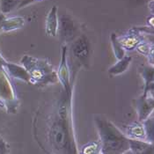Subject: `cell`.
Segmentation results:
<instances>
[{"mask_svg":"<svg viewBox=\"0 0 154 154\" xmlns=\"http://www.w3.org/2000/svg\"><path fill=\"white\" fill-rule=\"evenodd\" d=\"M45 120L43 136L47 145L44 149L54 154H79L72 119L61 117L55 109Z\"/></svg>","mask_w":154,"mask_h":154,"instance_id":"cell-1","label":"cell"},{"mask_svg":"<svg viewBox=\"0 0 154 154\" xmlns=\"http://www.w3.org/2000/svg\"><path fill=\"white\" fill-rule=\"evenodd\" d=\"M94 122L98 130L101 154H123L130 150L129 138L102 116H95Z\"/></svg>","mask_w":154,"mask_h":154,"instance_id":"cell-2","label":"cell"},{"mask_svg":"<svg viewBox=\"0 0 154 154\" xmlns=\"http://www.w3.org/2000/svg\"><path fill=\"white\" fill-rule=\"evenodd\" d=\"M30 77L29 83L35 85H45L57 82V71L47 59L35 58L31 56H24L20 61Z\"/></svg>","mask_w":154,"mask_h":154,"instance_id":"cell-3","label":"cell"},{"mask_svg":"<svg viewBox=\"0 0 154 154\" xmlns=\"http://www.w3.org/2000/svg\"><path fill=\"white\" fill-rule=\"evenodd\" d=\"M4 60L0 54V107L7 113L15 114L20 107V100L11 77L4 68Z\"/></svg>","mask_w":154,"mask_h":154,"instance_id":"cell-4","label":"cell"},{"mask_svg":"<svg viewBox=\"0 0 154 154\" xmlns=\"http://www.w3.org/2000/svg\"><path fill=\"white\" fill-rule=\"evenodd\" d=\"M71 51L73 57L77 58L81 64L87 66L91 58L92 48L86 36L84 35H79L75 41H73L71 44Z\"/></svg>","mask_w":154,"mask_h":154,"instance_id":"cell-5","label":"cell"},{"mask_svg":"<svg viewBox=\"0 0 154 154\" xmlns=\"http://www.w3.org/2000/svg\"><path fill=\"white\" fill-rule=\"evenodd\" d=\"M58 81L62 84L64 94L69 98H71L72 92H71V71L68 65L67 61V46L63 45L62 46V53H61V61H60L59 67L57 71Z\"/></svg>","mask_w":154,"mask_h":154,"instance_id":"cell-6","label":"cell"},{"mask_svg":"<svg viewBox=\"0 0 154 154\" xmlns=\"http://www.w3.org/2000/svg\"><path fill=\"white\" fill-rule=\"evenodd\" d=\"M57 34L63 43L73 40L76 34V26L72 18L68 14H62L59 17Z\"/></svg>","mask_w":154,"mask_h":154,"instance_id":"cell-7","label":"cell"},{"mask_svg":"<svg viewBox=\"0 0 154 154\" xmlns=\"http://www.w3.org/2000/svg\"><path fill=\"white\" fill-rule=\"evenodd\" d=\"M133 102L135 104V108L137 113L138 122H143V121L149 118L152 113L153 112V96L142 95L140 98L134 100Z\"/></svg>","mask_w":154,"mask_h":154,"instance_id":"cell-8","label":"cell"},{"mask_svg":"<svg viewBox=\"0 0 154 154\" xmlns=\"http://www.w3.org/2000/svg\"><path fill=\"white\" fill-rule=\"evenodd\" d=\"M128 138L139 141H146V134L143 122H135L124 127V132H122Z\"/></svg>","mask_w":154,"mask_h":154,"instance_id":"cell-9","label":"cell"},{"mask_svg":"<svg viewBox=\"0 0 154 154\" xmlns=\"http://www.w3.org/2000/svg\"><path fill=\"white\" fill-rule=\"evenodd\" d=\"M3 65L5 70L8 73V75L13 78V79H20L23 80L26 83L30 82V77L29 74L27 73V71H26V69L24 68L22 65H19V64H15L12 63H9L6 60H4L3 62Z\"/></svg>","mask_w":154,"mask_h":154,"instance_id":"cell-10","label":"cell"},{"mask_svg":"<svg viewBox=\"0 0 154 154\" xmlns=\"http://www.w3.org/2000/svg\"><path fill=\"white\" fill-rule=\"evenodd\" d=\"M57 6L54 5L48 13L45 24V31L48 36L56 37L57 35L58 28V16H57Z\"/></svg>","mask_w":154,"mask_h":154,"instance_id":"cell-11","label":"cell"},{"mask_svg":"<svg viewBox=\"0 0 154 154\" xmlns=\"http://www.w3.org/2000/svg\"><path fill=\"white\" fill-rule=\"evenodd\" d=\"M143 40V36L134 34V33H130L128 32L127 35L122 36H117V41L121 44V46L123 48V49L127 50H132L136 47L142 42Z\"/></svg>","mask_w":154,"mask_h":154,"instance_id":"cell-12","label":"cell"},{"mask_svg":"<svg viewBox=\"0 0 154 154\" xmlns=\"http://www.w3.org/2000/svg\"><path fill=\"white\" fill-rule=\"evenodd\" d=\"M141 75L144 80V89L143 95L153 96V66L143 67L141 71Z\"/></svg>","mask_w":154,"mask_h":154,"instance_id":"cell-13","label":"cell"},{"mask_svg":"<svg viewBox=\"0 0 154 154\" xmlns=\"http://www.w3.org/2000/svg\"><path fill=\"white\" fill-rule=\"evenodd\" d=\"M26 23V20L24 17L20 16H12L4 20L2 23V31L3 32H12L14 30L20 29Z\"/></svg>","mask_w":154,"mask_h":154,"instance_id":"cell-14","label":"cell"},{"mask_svg":"<svg viewBox=\"0 0 154 154\" xmlns=\"http://www.w3.org/2000/svg\"><path fill=\"white\" fill-rule=\"evenodd\" d=\"M131 61H132L131 57L124 56L122 59L118 60V62L108 70L109 74L113 75V76H116V75H119V74L123 73L128 69V67L130 66Z\"/></svg>","mask_w":154,"mask_h":154,"instance_id":"cell-15","label":"cell"},{"mask_svg":"<svg viewBox=\"0 0 154 154\" xmlns=\"http://www.w3.org/2000/svg\"><path fill=\"white\" fill-rule=\"evenodd\" d=\"M21 0H0L1 12L5 15L15 9H18V6Z\"/></svg>","mask_w":154,"mask_h":154,"instance_id":"cell-16","label":"cell"},{"mask_svg":"<svg viewBox=\"0 0 154 154\" xmlns=\"http://www.w3.org/2000/svg\"><path fill=\"white\" fill-rule=\"evenodd\" d=\"M137 50L147 57H151L152 61L153 62V43L152 42H140L137 47Z\"/></svg>","mask_w":154,"mask_h":154,"instance_id":"cell-17","label":"cell"},{"mask_svg":"<svg viewBox=\"0 0 154 154\" xmlns=\"http://www.w3.org/2000/svg\"><path fill=\"white\" fill-rule=\"evenodd\" d=\"M110 40L112 42V46H113V51L114 54L116 56V57L118 60L122 59L124 56H125V50L123 49V48L121 46V44L117 41V36L116 34H112L110 36Z\"/></svg>","mask_w":154,"mask_h":154,"instance_id":"cell-18","label":"cell"},{"mask_svg":"<svg viewBox=\"0 0 154 154\" xmlns=\"http://www.w3.org/2000/svg\"><path fill=\"white\" fill-rule=\"evenodd\" d=\"M145 134H146V141L151 143H153L154 140V128H153V119L150 117L143 122Z\"/></svg>","mask_w":154,"mask_h":154,"instance_id":"cell-19","label":"cell"},{"mask_svg":"<svg viewBox=\"0 0 154 154\" xmlns=\"http://www.w3.org/2000/svg\"><path fill=\"white\" fill-rule=\"evenodd\" d=\"M100 142H90L84 145L81 152L79 154H100Z\"/></svg>","mask_w":154,"mask_h":154,"instance_id":"cell-20","label":"cell"},{"mask_svg":"<svg viewBox=\"0 0 154 154\" xmlns=\"http://www.w3.org/2000/svg\"><path fill=\"white\" fill-rule=\"evenodd\" d=\"M0 154H9V144L0 136Z\"/></svg>","mask_w":154,"mask_h":154,"instance_id":"cell-21","label":"cell"},{"mask_svg":"<svg viewBox=\"0 0 154 154\" xmlns=\"http://www.w3.org/2000/svg\"><path fill=\"white\" fill-rule=\"evenodd\" d=\"M123 154H153V146L146 151H143V152H131L129 150L128 152H126Z\"/></svg>","mask_w":154,"mask_h":154,"instance_id":"cell-22","label":"cell"},{"mask_svg":"<svg viewBox=\"0 0 154 154\" xmlns=\"http://www.w3.org/2000/svg\"><path fill=\"white\" fill-rule=\"evenodd\" d=\"M5 19V15L3 14L2 12H0V32L2 31V23H3Z\"/></svg>","mask_w":154,"mask_h":154,"instance_id":"cell-23","label":"cell"},{"mask_svg":"<svg viewBox=\"0 0 154 154\" xmlns=\"http://www.w3.org/2000/svg\"><path fill=\"white\" fill-rule=\"evenodd\" d=\"M35 1H40V0H35Z\"/></svg>","mask_w":154,"mask_h":154,"instance_id":"cell-24","label":"cell"},{"mask_svg":"<svg viewBox=\"0 0 154 154\" xmlns=\"http://www.w3.org/2000/svg\"><path fill=\"white\" fill-rule=\"evenodd\" d=\"M0 12H1V10H0Z\"/></svg>","mask_w":154,"mask_h":154,"instance_id":"cell-25","label":"cell"}]
</instances>
